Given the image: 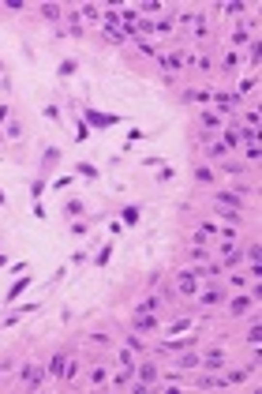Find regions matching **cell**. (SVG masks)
I'll return each mask as SVG.
<instances>
[{
    "label": "cell",
    "instance_id": "1",
    "mask_svg": "<svg viewBox=\"0 0 262 394\" xmlns=\"http://www.w3.org/2000/svg\"><path fill=\"white\" fill-rule=\"evenodd\" d=\"M255 128H229L225 131V150H240V143H255Z\"/></svg>",
    "mask_w": 262,
    "mask_h": 394
},
{
    "label": "cell",
    "instance_id": "2",
    "mask_svg": "<svg viewBox=\"0 0 262 394\" xmlns=\"http://www.w3.org/2000/svg\"><path fill=\"white\" fill-rule=\"evenodd\" d=\"M120 120L116 113H97V109H83V124H94V128H112Z\"/></svg>",
    "mask_w": 262,
    "mask_h": 394
},
{
    "label": "cell",
    "instance_id": "3",
    "mask_svg": "<svg viewBox=\"0 0 262 394\" xmlns=\"http://www.w3.org/2000/svg\"><path fill=\"white\" fill-rule=\"evenodd\" d=\"M176 293L180 296H195V293H199V278H195L191 270H180V274H176Z\"/></svg>",
    "mask_w": 262,
    "mask_h": 394
},
{
    "label": "cell",
    "instance_id": "4",
    "mask_svg": "<svg viewBox=\"0 0 262 394\" xmlns=\"http://www.w3.org/2000/svg\"><path fill=\"white\" fill-rule=\"evenodd\" d=\"M131 327H135V334H146V330H157V319H154V312H135Z\"/></svg>",
    "mask_w": 262,
    "mask_h": 394
},
{
    "label": "cell",
    "instance_id": "5",
    "mask_svg": "<svg viewBox=\"0 0 262 394\" xmlns=\"http://www.w3.org/2000/svg\"><path fill=\"white\" fill-rule=\"evenodd\" d=\"M217 207H229V211H240L244 207V192H217Z\"/></svg>",
    "mask_w": 262,
    "mask_h": 394
},
{
    "label": "cell",
    "instance_id": "6",
    "mask_svg": "<svg viewBox=\"0 0 262 394\" xmlns=\"http://www.w3.org/2000/svg\"><path fill=\"white\" fill-rule=\"evenodd\" d=\"M214 105H217L221 113H236L240 109V94H217V90H214Z\"/></svg>",
    "mask_w": 262,
    "mask_h": 394
},
{
    "label": "cell",
    "instance_id": "7",
    "mask_svg": "<svg viewBox=\"0 0 262 394\" xmlns=\"http://www.w3.org/2000/svg\"><path fill=\"white\" fill-rule=\"evenodd\" d=\"M19 379H23V383H27V387H30V391H34V387H42L45 372H42V368H34V364H27V368H23V372H19Z\"/></svg>",
    "mask_w": 262,
    "mask_h": 394
},
{
    "label": "cell",
    "instance_id": "8",
    "mask_svg": "<svg viewBox=\"0 0 262 394\" xmlns=\"http://www.w3.org/2000/svg\"><path fill=\"white\" fill-rule=\"evenodd\" d=\"M180 101H184V105H195V101H214V90H184V94H180Z\"/></svg>",
    "mask_w": 262,
    "mask_h": 394
},
{
    "label": "cell",
    "instance_id": "9",
    "mask_svg": "<svg viewBox=\"0 0 262 394\" xmlns=\"http://www.w3.org/2000/svg\"><path fill=\"white\" fill-rule=\"evenodd\" d=\"M202 364H206V372H221V368H225V349L206 353V357H202Z\"/></svg>",
    "mask_w": 262,
    "mask_h": 394
},
{
    "label": "cell",
    "instance_id": "10",
    "mask_svg": "<svg viewBox=\"0 0 262 394\" xmlns=\"http://www.w3.org/2000/svg\"><path fill=\"white\" fill-rule=\"evenodd\" d=\"M64 372H68V357L56 353L53 361H49V376H53V379H64Z\"/></svg>",
    "mask_w": 262,
    "mask_h": 394
},
{
    "label": "cell",
    "instance_id": "11",
    "mask_svg": "<svg viewBox=\"0 0 262 394\" xmlns=\"http://www.w3.org/2000/svg\"><path fill=\"white\" fill-rule=\"evenodd\" d=\"M247 308H251V296H244V293H236L232 300H229V312H232V315H244Z\"/></svg>",
    "mask_w": 262,
    "mask_h": 394
},
{
    "label": "cell",
    "instance_id": "12",
    "mask_svg": "<svg viewBox=\"0 0 262 394\" xmlns=\"http://www.w3.org/2000/svg\"><path fill=\"white\" fill-rule=\"evenodd\" d=\"M251 30H255V23H240L236 34H232V42L236 45H251Z\"/></svg>",
    "mask_w": 262,
    "mask_h": 394
},
{
    "label": "cell",
    "instance_id": "13",
    "mask_svg": "<svg viewBox=\"0 0 262 394\" xmlns=\"http://www.w3.org/2000/svg\"><path fill=\"white\" fill-rule=\"evenodd\" d=\"M161 64H165V79H169L176 68H184V56H180V53H165V56H161Z\"/></svg>",
    "mask_w": 262,
    "mask_h": 394
},
{
    "label": "cell",
    "instance_id": "14",
    "mask_svg": "<svg viewBox=\"0 0 262 394\" xmlns=\"http://www.w3.org/2000/svg\"><path fill=\"white\" fill-rule=\"evenodd\" d=\"M214 233H217V225H214V222H202L199 229H195V244H206Z\"/></svg>",
    "mask_w": 262,
    "mask_h": 394
},
{
    "label": "cell",
    "instance_id": "15",
    "mask_svg": "<svg viewBox=\"0 0 262 394\" xmlns=\"http://www.w3.org/2000/svg\"><path fill=\"white\" fill-rule=\"evenodd\" d=\"M240 383H247V372H244V368H232V372L221 379V387H240Z\"/></svg>",
    "mask_w": 262,
    "mask_h": 394
},
{
    "label": "cell",
    "instance_id": "16",
    "mask_svg": "<svg viewBox=\"0 0 262 394\" xmlns=\"http://www.w3.org/2000/svg\"><path fill=\"white\" fill-rule=\"evenodd\" d=\"M75 173H79V177H86V181H97V177H101V169L90 165V162H79V165H75Z\"/></svg>",
    "mask_w": 262,
    "mask_h": 394
},
{
    "label": "cell",
    "instance_id": "17",
    "mask_svg": "<svg viewBox=\"0 0 262 394\" xmlns=\"http://www.w3.org/2000/svg\"><path fill=\"white\" fill-rule=\"evenodd\" d=\"M139 379L146 383V387H154V383H157V368H154V364H142V368H139Z\"/></svg>",
    "mask_w": 262,
    "mask_h": 394
},
{
    "label": "cell",
    "instance_id": "18",
    "mask_svg": "<svg viewBox=\"0 0 262 394\" xmlns=\"http://www.w3.org/2000/svg\"><path fill=\"white\" fill-rule=\"evenodd\" d=\"M79 15H83V19H90V23H101V8H97V4H83V8H79Z\"/></svg>",
    "mask_w": 262,
    "mask_h": 394
},
{
    "label": "cell",
    "instance_id": "19",
    "mask_svg": "<svg viewBox=\"0 0 262 394\" xmlns=\"http://www.w3.org/2000/svg\"><path fill=\"white\" fill-rule=\"evenodd\" d=\"M221 300H225L221 289H206V293H202V304H206V308H214V304H221Z\"/></svg>",
    "mask_w": 262,
    "mask_h": 394
},
{
    "label": "cell",
    "instance_id": "20",
    "mask_svg": "<svg viewBox=\"0 0 262 394\" xmlns=\"http://www.w3.org/2000/svg\"><path fill=\"white\" fill-rule=\"evenodd\" d=\"M180 330H191V319H187V315H180V319L169 323V334H180Z\"/></svg>",
    "mask_w": 262,
    "mask_h": 394
},
{
    "label": "cell",
    "instance_id": "21",
    "mask_svg": "<svg viewBox=\"0 0 262 394\" xmlns=\"http://www.w3.org/2000/svg\"><path fill=\"white\" fill-rule=\"evenodd\" d=\"M259 342H262V327L255 323V327H251V334H247V345H251L255 353H262V349H259Z\"/></svg>",
    "mask_w": 262,
    "mask_h": 394
},
{
    "label": "cell",
    "instance_id": "22",
    "mask_svg": "<svg viewBox=\"0 0 262 394\" xmlns=\"http://www.w3.org/2000/svg\"><path fill=\"white\" fill-rule=\"evenodd\" d=\"M195 181H199V184H214V169L199 165V169H195Z\"/></svg>",
    "mask_w": 262,
    "mask_h": 394
},
{
    "label": "cell",
    "instance_id": "23",
    "mask_svg": "<svg viewBox=\"0 0 262 394\" xmlns=\"http://www.w3.org/2000/svg\"><path fill=\"white\" fill-rule=\"evenodd\" d=\"M109 259H112V244H105V248H101V252H97L94 267H109Z\"/></svg>",
    "mask_w": 262,
    "mask_h": 394
},
{
    "label": "cell",
    "instance_id": "24",
    "mask_svg": "<svg viewBox=\"0 0 262 394\" xmlns=\"http://www.w3.org/2000/svg\"><path fill=\"white\" fill-rule=\"evenodd\" d=\"M27 285H30L27 278H19V281H15V285H12V289H8V300H19V296H23V289H27Z\"/></svg>",
    "mask_w": 262,
    "mask_h": 394
},
{
    "label": "cell",
    "instance_id": "25",
    "mask_svg": "<svg viewBox=\"0 0 262 394\" xmlns=\"http://www.w3.org/2000/svg\"><path fill=\"white\" fill-rule=\"evenodd\" d=\"M202 128H210V131H214V128H221V116H217V113H202Z\"/></svg>",
    "mask_w": 262,
    "mask_h": 394
},
{
    "label": "cell",
    "instance_id": "26",
    "mask_svg": "<svg viewBox=\"0 0 262 394\" xmlns=\"http://www.w3.org/2000/svg\"><path fill=\"white\" fill-rule=\"evenodd\" d=\"M116 387H127V383H131V364H120V376H116Z\"/></svg>",
    "mask_w": 262,
    "mask_h": 394
},
{
    "label": "cell",
    "instance_id": "27",
    "mask_svg": "<svg viewBox=\"0 0 262 394\" xmlns=\"http://www.w3.org/2000/svg\"><path fill=\"white\" fill-rule=\"evenodd\" d=\"M157 304H161V296H146V300H142L135 312H157Z\"/></svg>",
    "mask_w": 262,
    "mask_h": 394
},
{
    "label": "cell",
    "instance_id": "28",
    "mask_svg": "<svg viewBox=\"0 0 262 394\" xmlns=\"http://www.w3.org/2000/svg\"><path fill=\"white\" fill-rule=\"evenodd\" d=\"M120 218H124V225H135V222H139V207H124V214H120Z\"/></svg>",
    "mask_w": 262,
    "mask_h": 394
},
{
    "label": "cell",
    "instance_id": "29",
    "mask_svg": "<svg viewBox=\"0 0 262 394\" xmlns=\"http://www.w3.org/2000/svg\"><path fill=\"white\" fill-rule=\"evenodd\" d=\"M199 364V353H180V368H195Z\"/></svg>",
    "mask_w": 262,
    "mask_h": 394
},
{
    "label": "cell",
    "instance_id": "30",
    "mask_svg": "<svg viewBox=\"0 0 262 394\" xmlns=\"http://www.w3.org/2000/svg\"><path fill=\"white\" fill-rule=\"evenodd\" d=\"M105 379H109L105 368H90V383H94V387H97V383H105Z\"/></svg>",
    "mask_w": 262,
    "mask_h": 394
},
{
    "label": "cell",
    "instance_id": "31",
    "mask_svg": "<svg viewBox=\"0 0 262 394\" xmlns=\"http://www.w3.org/2000/svg\"><path fill=\"white\" fill-rule=\"evenodd\" d=\"M214 387H221V379H214V372H210L206 379H199V391H214Z\"/></svg>",
    "mask_w": 262,
    "mask_h": 394
},
{
    "label": "cell",
    "instance_id": "32",
    "mask_svg": "<svg viewBox=\"0 0 262 394\" xmlns=\"http://www.w3.org/2000/svg\"><path fill=\"white\" fill-rule=\"evenodd\" d=\"M4 135H8V139H19V135H23V128L15 124V120H8V128H4Z\"/></svg>",
    "mask_w": 262,
    "mask_h": 394
},
{
    "label": "cell",
    "instance_id": "33",
    "mask_svg": "<svg viewBox=\"0 0 262 394\" xmlns=\"http://www.w3.org/2000/svg\"><path fill=\"white\" fill-rule=\"evenodd\" d=\"M172 27H176V19H157V23H154V30H161V34H169Z\"/></svg>",
    "mask_w": 262,
    "mask_h": 394
},
{
    "label": "cell",
    "instance_id": "34",
    "mask_svg": "<svg viewBox=\"0 0 262 394\" xmlns=\"http://www.w3.org/2000/svg\"><path fill=\"white\" fill-rule=\"evenodd\" d=\"M86 139H90V131H86V124L79 120V124H75V143H86Z\"/></svg>",
    "mask_w": 262,
    "mask_h": 394
},
{
    "label": "cell",
    "instance_id": "35",
    "mask_svg": "<svg viewBox=\"0 0 262 394\" xmlns=\"http://www.w3.org/2000/svg\"><path fill=\"white\" fill-rule=\"evenodd\" d=\"M42 15L45 19H60V8H56V4H42Z\"/></svg>",
    "mask_w": 262,
    "mask_h": 394
},
{
    "label": "cell",
    "instance_id": "36",
    "mask_svg": "<svg viewBox=\"0 0 262 394\" xmlns=\"http://www.w3.org/2000/svg\"><path fill=\"white\" fill-rule=\"evenodd\" d=\"M255 86H259V79H244V83H240V90H236V94H240V98H244V94H247V90H255Z\"/></svg>",
    "mask_w": 262,
    "mask_h": 394
},
{
    "label": "cell",
    "instance_id": "37",
    "mask_svg": "<svg viewBox=\"0 0 262 394\" xmlns=\"http://www.w3.org/2000/svg\"><path fill=\"white\" fill-rule=\"evenodd\" d=\"M236 64H240V53H236V49H229V53H225V68H236Z\"/></svg>",
    "mask_w": 262,
    "mask_h": 394
},
{
    "label": "cell",
    "instance_id": "38",
    "mask_svg": "<svg viewBox=\"0 0 262 394\" xmlns=\"http://www.w3.org/2000/svg\"><path fill=\"white\" fill-rule=\"evenodd\" d=\"M75 71H79V64H75V60H64V64H60V75H75Z\"/></svg>",
    "mask_w": 262,
    "mask_h": 394
},
{
    "label": "cell",
    "instance_id": "39",
    "mask_svg": "<svg viewBox=\"0 0 262 394\" xmlns=\"http://www.w3.org/2000/svg\"><path fill=\"white\" fill-rule=\"evenodd\" d=\"M135 30H142V34H150V30H154V19H135Z\"/></svg>",
    "mask_w": 262,
    "mask_h": 394
},
{
    "label": "cell",
    "instance_id": "40",
    "mask_svg": "<svg viewBox=\"0 0 262 394\" xmlns=\"http://www.w3.org/2000/svg\"><path fill=\"white\" fill-rule=\"evenodd\" d=\"M71 233H75V237H86V233H90V225H86V222H75V225H71Z\"/></svg>",
    "mask_w": 262,
    "mask_h": 394
},
{
    "label": "cell",
    "instance_id": "41",
    "mask_svg": "<svg viewBox=\"0 0 262 394\" xmlns=\"http://www.w3.org/2000/svg\"><path fill=\"white\" fill-rule=\"evenodd\" d=\"M244 147H247V158H251V162H259V139H255V143H244Z\"/></svg>",
    "mask_w": 262,
    "mask_h": 394
},
{
    "label": "cell",
    "instance_id": "42",
    "mask_svg": "<svg viewBox=\"0 0 262 394\" xmlns=\"http://www.w3.org/2000/svg\"><path fill=\"white\" fill-rule=\"evenodd\" d=\"M42 192H45V181H34V184H30V196H34V199H42Z\"/></svg>",
    "mask_w": 262,
    "mask_h": 394
},
{
    "label": "cell",
    "instance_id": "43",
    "mask_svg": "<svg viewBox=\"0 0 262 394\" xmlns=\"http://www.w3.org/2000/svg\"><path fill=\"white\" fill-rule=\"evenodd\" d=\"M56 158H60V150H56V147H49V150H45V158H42V162H45V165H53Z\"/></svg>",
    "mask_w": 262,
    "mask_h": 394
},
{
    "label": "cell",
    "instance_id": "44",
    "mask_svg": "<svg viewBox=\"0 0 262 394\" xmlns=\"http://www.w3.org/2000/svg\"><path fill=\"white\" fill-rule=\"evenodd\" d=\"M86 211V203H79V199H71L68 203V214H83Z\"/></svg>",
    "mask_w": 262,
    "mask_h": 394
},
{
    "label": "cell",
    "instance_id": "45",
    "mask_svg": "<svg viewBox=\"0 0 262 394\" xmlns=\"http://www.w3.org/2000/svg\"><path fill=\"white\" fill-rule=\"evenodd\" d=\"M225 154V143H210V158H221Z\"/></svg>",
    "mask_w": 262,
    "mask_h": 394
},
{
    "label": "cell",
    "instance_id": "46",
    "mask_svg": "<svg viewBox=\"0 0 262 394\" xmlns=\"http://www.w3.org/2000/svg\"><path fill=\"white\" fill-rule=\"evenodd\" d=\"M232 289H247V278H244V274H232Z\"/></svg>",
    "mask_w": 262,
    "mask_h": 394
},
{
    "label": "cell",
    "instance_id": "47",
    "mask_svg": "<svg viewBox=\"0 0 262 394\" xmlns=\"http://www.w3.org/2000/svg\"><path fill=\"white\" fill-rule=\"evenodd\" d=\"M139 53H146V56H157V49H154L150 42H139Z\"/></svg>",
    "mask_w": 262,
    "mask_h": 394
},
{
    "label": "cell",
    "instance_id": "48",
    "mask_svg": "<svg viewBox=\"0 0 262 394\" xmlns=\"http://www.w3.org/2000/svg\"><path fill=\"white\" fill-rule=\"evenodd\" d=\"M0 124H8V105H0Z\"/></svg>",
    "mask_w": 262,
    "mask_h": 394
},
{
    "label": "cell",
    "instance_id": "49",
    "mask_svg": "<svg viewBox=\"0 0 262 394\" xmlns=\"http://www.w3.org/2000/svg\"><path fill=\"white\" fill-rule=\"evenodd\" d=\"M0 267H8V255H0Z\"/></svg>",
    "mask_w": 262,
    "mask_h": 394
},
{
    "label": "cell",
    "instance_id": "50",
    "mask_svg": "<svg viewBox=\"0 0 262 394\" xmlns=\"http://www.w3.org/2000/svg\"><path fill=\"white\" fill-rule=\"evenodd\" d=\"M4 199H8V196H4V188H0V207H4Z\"/></svg>",
    "mask_w": 262,
    "mask_h": 394
}]
</instances>
